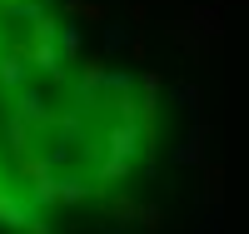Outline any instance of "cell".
Wrapping results in <instances>:
<instances>
[{"instance_id": "obj_1", "label": "cell", "mask_w": 249, "mask_h": 234, "mask_svg": "<svg viewBox=\"0 0 249 234\" xmlns=\"http://www.w3.org/2000/svg\"><path fill=\"white\" fill-rule=\"evenodd\" d=\"M199 155H204V130H195V135L175 150V164H199Z\"/></svg>"}, {"instance_id": "obj_2", "label": "cell", "mask_w": 249, "mask_h": 234, "mask_svg": "<svg viewBox=\"0 0 249 234\" xmlns=\"http://www.w3.org/2000/svg\"><path fill=\"white\" fill-rule=\"evenodd\" d=\"M124 45V25H105V50H120Z\"/></svg>"}]
</instances>
